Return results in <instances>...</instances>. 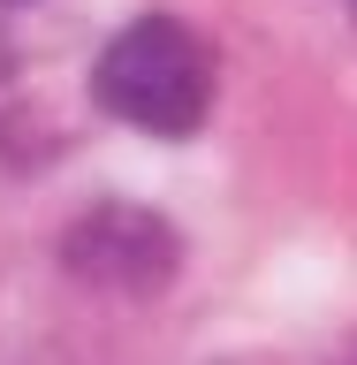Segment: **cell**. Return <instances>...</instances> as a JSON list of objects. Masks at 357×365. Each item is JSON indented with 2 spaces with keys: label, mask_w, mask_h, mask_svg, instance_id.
I'll return each instance as SVG.
<instances>
[{
  "label": "cell",
  "mask_w": 357,
  "mask_h": 365,
  "mask_svg": "<svg viewBox=\"0 0 357 365\" xmlns=\"http://www.w3.org/2000/svg\"><path fill=\"white\" fill-rule=\"evenodd\" d=\"M91 99L145 137H190L213 107V53L190 23L175 16H137L114 31L99 68H91Z\"/></svg>",
  "instance_id": "6da1fadb"
},
{
  "label": "cell",
  "mask_w": 357,
  "mask_h": 365,
  "mask_svg": "<svg viewBox=\"0 0 357 365\" xmlns=\"http://www.w3.org/2000/svg\"><path fill=\"white\" fill-rule=\"evenodd\" d=\"M68 267H84L91 282H107V289H152L160 274L175 267V236L152 221V213H91L76 236H68Z\"/></svg>",
  "instance_id": "7a4b0ae2"
}]
</instances>
